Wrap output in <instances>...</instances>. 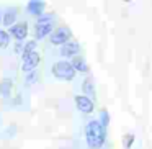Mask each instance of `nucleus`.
Returning <instances> with one entry per match:
<instances>
[{
  "label": "nucleus",
  "instance_id": "f257e3e1",
  "mask_svg": "<svg viewBox=\"0 0 152 149\" xmlns=\"http://www.w3.org/2000/svg\"><path fill=\"white\" fill-rule=\"evenodd\" d=\"M85 141L88 149H102L106 141V128L100 120H90L85 125Z\"/></svg>",
  "mask_w": 152,
  "mask_h": 149
},
{
  "label": "nucleus",
  "instance_id": "f03ea898",
  "mask_svg": "<svg viewBox=\"0 0 152 149\" xmlns=\"http://www.w3.org/2000/svg\"><path fill=\"white\" fill-rule=\"evenodd\" d=\"M51 72L57 80H74L77 70L74 69L70 61H56L51 67Z\"/></svg>",
  "mask_w": 152,
  "mask_h": 149
},
{
  "label": "nucleus",
  "instance_id": "7ed1b4c3",
  "mask_svg": "<svg viewBox=\"0 0 152 149\" xmlns=\"http://www.w3.org/2000/svg\"><path fill=\"white\" fill-rule=\"evenodd\" d=\"M70 38H72V31L67 26H59L51 33V44L54 46H64L66 43H69Z\"/></svg>",
  "mask_w": 152,
  "mask_h": 149
},
{
  "label": "nucleus",
  "instance_id": "20e7f679",
  "mask_svg": "<svg viewBox=\"0 0 152 149\" xmlns=\"http://www.w3.org/2000/svg\"><path fill=\"white\" fill-rule=\"evenodd\" d=\"M75 106L77 110H79L80 113H83V115H88V113H92L93 110H95V103H93L92 98H88V97H85L82 93V95H75Z\"/></svg>",
  "mask_w": 152,
  "mask_h": 149
},
{
  "label": "nucleus",
  "instance_id": "39448f33",
  "mask_svg": "<svg viewBox=\"0 0 152 149\" xmlns=\"http://www.w3.org/2000/svg\"><path fill=\"white\" fill-rule=\"evenodd\" d=\"M59 54L62 57H70V59H74L75 56H79V54H80V44L77 43V41L70 40L69 43H66L64 46H61Z\"/></svg>",
  "mask_w": 152,
  "mask_h": 149
},
{
  "label": "nucleus",
  "instance_id": "423d86ee",
  "mask_svg": "<svg viewBox=\"0 0 152 149\" xmlns=\"http://www.w3.org/2000/svg\"><path fill=\"white\" fill-rule=\"evenodd\" d=\"M38 64H39V54H38V51H34V53L28 54V56H23V66H21V69H23V72L30 74L36 69Z\"/></svg>",
  "mask_w": 152,
  "mask_h": 149
},
{
  "label": "nucleus",
  "instance_id": "0eeeda50",
  "mask_svg": "<svg viewBox=\"0 0 152 149\" xmlns=\"http://www.w3.org/2000/svg\"><path fill=\"white\" fill-rule=\"evenodd\" d=\"M10 34L18 41V43H23V41L26 40V34H28V25L25 23V21L13 25V26L10 28Z\"/></svg>",
  "mask_w": 152,
  "mask_h": 149
},
{
  "label": "nucleus",
  "instance_id": "6e6552de",
  "mask_svg": "<svg viewBox=\"0 0 152 149\" xmlns=\"http://www.w3.org/2000/svg\"><path fill=\"white\" fill-rule=\"evenodd\" d=\"M80 89H82L83 95L88 97V98H95L96 97V92H95V84H93L92 77H85V79L80 82Z\"/></svg>",
  "mask_w": 152,
  "mask_h": 149
},
{
  "label": "nucleus",
  "instance_id": "1a4fd4ad",
  "mask_svg": "<svg viewBox=\"0 0 152 149\" xmlns=\"http://www.w3.org/2000/svg\"><path fill=\"white\" fill-rule=\"evenodd\" d=\"M53 26H54V23H36V26H34V38L36 40H43L44 36L53 33Z\"/></svg>",
  "mask_w": 152,
  "mask_h": 149
},
{
  "label": "nucleus",
  "instance_id": "9d476101",
  "mask_svg": "<svg viewBox=\"0 0 152 149\" xmlns=\"http://www.w3.org/2000/svg\"><path fill=\"white\" fill-rule=\"evenodd\" d=\"M28 12H30L31 15H34V17L39 18L41 15H44V8H46V4L44 2H41V0H31L30 4H28Z\"/></svg>",
  "mask_w": 152,
  "mask_h": 149
},
{
  "label": "nucleus",
  "instance_id": "9b49d317",
  "mask_svg": "<svg viewBox=\"0 0 152 149\" xmlns=\"http://www.w3.org/2000/svg\"><path fill=\"white\" fill-rule=\"evenodd\" d=\"M70 64L74 66V69L77 70V72H88V66H87V61L85 57L82 56V54H79V56H75L74 59H70Z\"/></svg>",
  "mask_w": 152,
  "mask_h": 149
},
{
  "label": "nucleus",
  "instance_id": "f8f14e48",
  "mask_svg": "<svg viewBox=\"0 0 152 149\" xmlns=\"http://www.w3.org/2000/svg\"><path fill=\"white\" fill-rule=\"evenodd\" d=\"M17 17H18V8L17 7L7 8V12L4 13V25H5V26H13Z\"/></svg>",
  "mask_w": 152,
  "mask_h": 149
},
{
  "label": "nucleus",
  "instance_id": "ddd939ff",
  "mask_svg": "<svg viewBox=\"0 0 152 149\" xmlns=\"http://www.w3.org/2000/svg\"><path fill=\"white\" fill-rule=\"evenodd\" d=\"M12 87H13V84H12L10 79H4L2 82H0V93L4 97H8L12 93Z\"/></svg>",
  "mask_w": 152,
  "mask_h": 149
},
{
  "label": "nucleus",
  "instance_id": "4468645a",
  "mask_svg": "<svg viewBox=\"0 0 152 149\" xmlns=\"http://www.w3.org/2000/svg\"><path fill=\"white\" fill-rule=\"evenodd\" d=\"M10 44V34L7 31L0 30V48H7Z\"/></svg>",
  "mask_w": 152,
  "mask_h": 149
},
{
  "label": "nucleus",
  "instance_id": "2eb2a0df",
  "mask_svg": "<svg viewBox=\"0 0 152 149\" xmlns=\"http://www.w3.org/2000/svg\"><path fill=\"white\" fill-rule=\"evenodd\" d=\"M36 51V41H28L26 44H25V48H23V56H28V54H31V53H34Z\"/></svg>",
  "mask_w": 152,
  "mask_h": 149
},
{
  "label": "nucleus",
  "instance_id": "dca6fc26",
  "mask_svg": "<svg viewBox=\"0 0 152 149\" xmlns=\"http://www.w3.org/2000/svg\"><path fill=\"white\" fill-rule=\"evenodd\" d=\"M38 82V72L36 70H33V72H30L26 76V80H25V85H31V84Z\"/></svg>",
  "mask_w": 152,
  "mask_h": 149
},
{
  "label": "nucleus",
  "instance_id": "f3484780",
  "mask_svg": "<svg viewBox=\"0 0 152 149\" xmlns=\"http://www.w3.org/2000/svg\"><path fill=\"white\" fill-rule=\"evenodd\" d=\"M100 123H102L105 128H108V123H110V115L106 110H102V113H100Z\"/></svg>",
  "mask_w": 152,
  "mask_h": 149
},
{
  "label": "nucleus",
  "instance_id": "a211bd4d",
  "mask_svg": "<svg viewBox=\"0 0 152 149\" xmlns=\"http://www.w3.org/2000/svg\"><path fill=\"white\" fill-rule=\"evenodd\" d=\"M132 142H134V134H128V136H126V139H124V148L129 149L132 146Z\"/></svg>",
  "mask_w": 152,
  "mask_h": 149
},
{
  "label": "nucleus",
  "instance_id": "6ab92c4d",
  "mask_svg": "<svg viewBox=\"0 0 152 149\" xmlns=\"http://www.w3.org/2000/svg\"><path fill=\"white\" fill-rule=\"evenodd\" d=\"M0 20H2V17H0Z\"/></svg>",
  "mask_w": 152,
  "mask_h": 149
}]
</instances>
